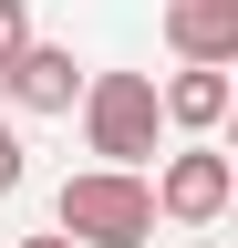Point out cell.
<instances>
[{"mask_svg":"<svg viewBox=\"0 0 238 248\" xmlns=\"http://www.w3.org/2000/svg\"><path fill=\"white\" fill-rule=\"evenodd\" d=\"M11 186H21V135L0 124V197H11Z\"/></svg>","mask_w":238,"mask_h":248,"instance_id":"ba28073f","label":"cell"},{"mask_svg":"<svg viewBox=\"0 0 238 248\" xmlns=\"http://www.w3.org/2000/svg\"><path fill=\"white\" fill-rule=\"evenodd\" d=\"M187 248H218V238H187Z\"/></svg>","mask_w":238,"mask_h":248,"instance_id":"30bf717a","label":"cell"},{"mask_svg":"<svg viewBox=\"0 0 238 248\" xmlns=\"http://www.w3.org/2000/svg\"><path fill=\"white\" fill-rule=\"evenodd\" d=\"M21 248H83V238H63V228H52V238H21Z\"/></svg>","mask_w":238,"mask_h":248,"instance_id":"9c48e42d","label":"cell"},{"mask_svg":"<svg viewBox=\"0 0 238 248\" xmlns=\"http://www.w3.org/2000/svg\"><path fill=\"white\" fill-rule=\"evenodd\" d=\"M156 104H166V124H187V135H218L228 124V62H187L176 83H156Z\"/></svg>","mask_w":238,"mask_h":248,"instance_id":"8992f818","label":"cell"},{"mask_svg":"<svg viewBox=\"0 0 238 248\" xmlns=\"http://www.w3.org/2000/svg\"><path fill=\"white\" fill-rule=\"evenodd\" d=\"M52 228L83 238V248H145L156 238V186L135 166H83L63 186V207H52Z\"/></svg>","mask_w":238,"mask_h":248,"instance_id":"6da1fadb","label":"cell"},{"mask_svg":"<svg viewBox=\"0 0 238 248\" xmlns=\"http://www.w3.org/2000/svg\"><path fill=\"white\" fill-rule=\"evenodd\" d=\"M21 42H32V11H21V0H0V62H11Z\"/></svg>","mask_w":238,"mask_h":248,"instance_id":"52a82bcc","label":"cell"},{"mask_svg":"<svg viewBox=\"0 0 238 248\" xmlns=\"http://www.w3.org/2000/svg\"><path fill=\"white\" fill-rule=\"evenodd\" d=\"M83 135H94L104 166H145L166 135V104H156V73H83Z\"/></svg>","mask_w":238,"mask_h":248,"instance_id":"7a4b0ae2","label":"cell"},{"mask_svg":"<svg viewBox=\"0 0 238 248\" xmlns=\"http://www.w3.org/2000/svg\"><path fill=\"white\" fill-rule=\"evenodd\" d=\"M73 93H83V62L63 42H21L0 62V104H21V114H73Z\"/></svg>","mask_w":238,"mask_h":248,"instance_id":"277c9868","label":"cell"},{"mask_svg":"<svg viewBox=\"0 0 238 248\" xmlns=\"http://www.w3.org/2000/svg\"><path fill=\"white\" fill-rule=\"evenodd\" d=\"M176 62H238V0H166Z\"/></svg>","mask_w":238,"mask_h":248,"instance_id":"5b68a950","label":"cell"},{"mask_svg":"<svg viewBox=\"0 0 238 248\" xmlns=\"http://www.w3.org/2000/svg\"><path fill=\"white\" fill-rule=\"evenodd\" d=\"M228 197H238V166H228L207 135H197L187 155H166V166H156V217H176V228H218Z\"/></svg>","mask_w":238,"mask_h":248,"instance_id":"3957f363","label":"cell"}]
</instances>
